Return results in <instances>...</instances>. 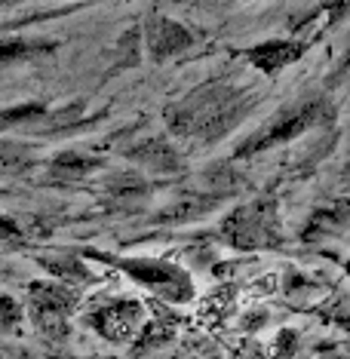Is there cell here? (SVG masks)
<instances>
[{
    "mask_svg": "<svg viewBox=\"0 0 350 359\" xmlns=\"http://www.w3.org/2000/svg\"><path fill=\"white\" fill-rule=\"evenodd\" d=\"M40 264L50 271L55 280L62 283H80L86 280V267L80 264V258H40Z\"/></svg>",
    "mask_w": 350,
    "mask_h": 359,
    "instance_id": "cell-11",
    "label": "cell"
},
{
    "mask_svg": "<svg viewBox=\"0 0 350 359\" xmlns=\"http://www.w3.org/2000/svg\"><path fill=\"white\" fill-rule=\"evenodd\" d=\"M22 320V310L10 295H0V329H15Z\"/></svg>",
    "mask_w": 350,
    "mask_h": 359,
    "instance_id": "cell-14",
    "label": "cell"
},
{
    "mask_svg": "<svg viewBox=\"0 0 350 359\" xmlns=\"http://www.w3.org/2000/svg\"><path fill=\"white\" fill-rule=\"evenodd\" d=\"M71 292L62 285L40 283L31 285V307H34V320L50 338H62L68 332V310H71Z\"/></svg>",
    "mask_w": 350,
    "mask_h": 359,
    "instance_id": "cell-5",
    "label": "cell"
},
{
    "mask_svg": "<svg viewBox=\"0 0 350 359\" xmlns=\"http://www.w3.org/2000/svg\"><path fill=\"white\" fill-rule=\"evenodd\" d=\"M95 166H99V160L80 157V154H59V157L53 160V172L55 175H65V178H80V175L93 172Z\"/></svg>",
    "mask_w": 350,
    "mask_h": 359,
    "instance_id": "cell-12",
    "label": "cell"
},
{
    "mask_svg": "<svg viewBox=\"0 0 350 359\" xmlns=\"http://www.w3.org/2000/svg\"><path fill=\"white\" fill-rule=\"evenodd\" d=\"M43 50V46H34L28 43V40H6V43H0V62H15V59H25V55Z\"/></svg>",
    "mask_w": 350,
    "mask_h": 359,
    "instance_id": "cell-13",
    "label": "cell"
},
{
    "mask_svg": "<svg viewBox=\"0 0 350 359\" xmlns=\"http://www.w3.org/2000/svg\"><path fill=\"white\" fill-rule=\"evenodd\" d=\"M22 231H19V224L13 222V218H6V215H0V240H19Z\"/></svg>",
    "mask_w": 350,
    "mask_h": 359,
    "instance_id": "cell-15",
    "label": "cell"
},
{
    "mask_svg": "<svg viewBox=\"0 0 350 359\" xmlns=\"http://www.w3.org/2000/svg\"><path fill=\"white\" fill-rule=\"evenodd\" d=\"M108 261L166 301H188L194 295L191 273L184 267L173 264V261H154V258H108Z\"/></svg>",
    "mask_w": 350,
    "mask_h": 359,
    "instance_id": "cell-3",
    "label": "cell"
},
{
    "mask_svg": "<svg viewBox=\"0 0 350 359\" xmlns=\"http://www.w3.org/2000/svg\"><path fill=\"white\" fill-rule=\"evenodd\" d=\"M144 40H148V53L154 62H166L178 55L182 50H188L194 43V34L182 22L169 19L163 13H151L148 22H144Z\"/></svg>",
    "mask_w": 350,
    "mask_h": 359,
    "instance_id": "cell-6",
    "label": "cell"
},
{
    "mask_svg": "<svg viewBox=\"0 0 350 359\" xmlns=\"http://www.w3.org/2000/svg\"><path fill=\"white\" fill-rule=\"evenodd\" d=\"M31 163V151L25 144L0 142V175H15Z\"/></svg>",
    "mask_w": 350,
    "mask_h": 359,
    "instance_id": "cell-10",
    "label": "cell"
},
{
    "mask_svg": "<svg viewBox=\"0 0 350 359\" xmlns=\"http://www.w3.org/2000/svg\"><path fill=\"white\" fill-rule=\"evenodd\" d=\"M344 175H347V178H350V166H347V169H344Z\"/></svg>",
    "mask_w": 350,
    "mask_h": 359,
    "instance_id": "cell-17",
    "label": "cell"
},
{
    "mask_svg": "<svg viewBox=\"0 0 350 359\" xmlns=\"http://www.w3.org/2000/svg\"><path fill=\"white\" fill-rule=\"evenodd\" d=\"M222 236L234 249H243V252L280 246L283 243L280 209H276L274 200L246 203V206L234 209L222 222Z\"/></svg>",
    "mask_w": 350,
    "mask_h": 359,
    "instance_id": "cell-2",
    "label": "cell"
},
{
    "mask_svg": "<svg viewBox=\"0 0 350 359\" xmlns=\"http://www.w3.org/2000/svg\"><path fill=\"white\" fill-rule=\"evenodd\" d=\"M34 114H43L40 104H28V108H13V111H4L0 117L4 120H22V117H34Z\"/></svg>",
    "mask_w": 350,
    "mask_h": 359,
    "instance_id": "cell-16",
    "label": "cell"
},
{
    "mask_svg": "<svg viewBox=\"0 0 350 359\" xmlns=\"http://www.w3.org/2000/svg\"><path fill=\"white\" fill-rule=\"evenodd\" d=\"M93 329L108 341H129L142 323V304L138 301H111L89 316Z\"/></svg>",
    "mask_w": 350,
    "mask_h": 359,
    "instance_id": "cell-7",
    "label": "cell"
},
{
    "mask_svg": "<svg viewBox=\"0 0 350 359\" xmlns=\"http://www.w3.org/2000/svg\"><path fill=\"white\" fill-rule=\"evenodd\" d=\"M129 157L138 160V163H144V166L163 169V172L178 169V154L173 151V144H169L163 135H154V138H148V142L135 144V148L129 151Z\"/></svg>",
    "mask_w": 350,
    "mask_h": 359,
    "instance_id": "cell-9",
    "label": "cell"
},
{
    "mask_svg": "<svg viewBox=\"0 0 350 359\" xmlns=\"http://www.w3.org/2000/svg\"><path fill=\"white\" fill-rule=\"evenodd\" d=\"M307 53V43L304 40H292V37H274V40H264V43L258 46H249L246 59L255 65L258 71H264V74H276V71L289 68V65H295L301 55Z\"/></svg>",
    "mask_w": 350,
    "mask_h": 359,
    "instance_id": "cell-8",
    "label": "cell"
},
{
    "mask_svg": "<svg viewBox=\"0 0 350 359\" xmlns=\"http://www.w3.org/2000/svg\"><path fill=\"white\" fill-rule=\"evenodd\" d=\"M166 120H169V129L178 135L218 138L234 120H240V104L234 102L231 89L209 83L206 89H200L197 95H191L188 102L169 108Z\"/></svg>",
    "mask_w": 350,
    "mask_h": 359,
    "instance_id": "cell-1",
    "label": "cell"
},
{
    "mask_svg": "<svg viewBox=\"0 0 350 359\" xmlns=\"http://www.w3.org/2000/svg\"><path fill=\"white\" fill-rule=\"evenodd\" d=\"M325 114H329V108H325L323 102H307V104H301V108H292L289 114H283L280 120H274V123H267L264 129H258L234 157L243 160V157H252V154H258V151L274 148V144L292 142V138H298L301 133H307V129H314L316 123H323Z\"/></svg>",
    "mask_w": 350,
    "mask_h": 359,
    "instance_id": "cell-4",
    "label": "cell"
}]
</instances>
